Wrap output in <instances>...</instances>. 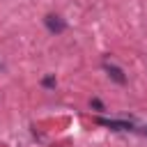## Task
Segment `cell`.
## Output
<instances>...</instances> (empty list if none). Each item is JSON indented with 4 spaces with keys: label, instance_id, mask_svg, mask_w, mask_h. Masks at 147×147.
I'll list each match as a JSON object with an SVG mask.
<instances>
[{
    "label": "cell",
    "instance_id": "1",
    "mask_svg": "<svg viewBox=\"0 0 147 147\" xmlns=\"http://www.w3.org/2000/svg\"><path fill=\"white\" fill-rule=\"evenodd\" d=\"M96 124L108 126V129H115V131H133V124H131V122H124V119H106V117H96Z\"/></svg>",
    "mask_w": 147,
    "mask_h": 147
},
{
    "label": "cell",
    "instance_id": "2",
    "mask_svg": "<svg viewBox=\"0 0 147 147\" xmlns=\"http://www.w3.org/2000/svg\"><path fill=\"white\" fill-rule=\"evenodd\" d=\"M44 23H46V28H48L51 32H64V28H67V23H64L60 16H55V14H48V16L44 18Z\"/></svg>",
    "mask_w": 147,
    "mask_h": 147
},
{
    "label": "cell",
    "instance_id": "3",
    "mask_svg": "<svg viewBox=\"0 0 147 147\" xmlns=\"http://www.w3.org/2000/svg\"><path fill=\"white\" fill-rule=\"evenodd\" d=\"M103 69L108 71V76H110L115 83H119V85H124V83H126V76H124V71H122L119 67H115V64H108V62H106V64H103Z\"/></svg>",
    "mask_w": 147,
    "mask_h": 147
},
{
    "label": "cell",
    "instance_id": "4",
    "mask_svg": "<svg viewBox=\"0 0 147 147\" xmlns=\"http://www.w3.org/2000/svg\"><path fill=\"white\" fill-rule=\"evenodd\" d=\"M44 85H46V87H53V85H55V78H53V76L44 78Z\"/></svg>",
    "mask_w": 147,
    "mask_h": 147
},
{
    "label": "cell",
    "instance_id": "5",
    "mask_svg": "<svg viewBox=\"0 0 147 147\" xmlns=\"http://www.w3.org/2000/svg\"><path fill=\"white\" fill-rule=\"evenodd\" d=\"M92 106H94V108H96V110H103V103H101V101H99V99H92Z\"/></svg>",
    "mask_w": 147,
    "mask_h": 147
},
{
    "label": "cell",
    "instance_id": "6",
    "mask_svg": "<svg viewBox=\"0 0 147 147\" xmlns=\"http://www.w3.org/2000/svg\"><path fill=\"white\" fill-rule=\"evenodd\" d=\"M0 69H2V64H0Z\"/></svg>",
    "mask_w": 147,
    "mask_h": 147
}]
</instances>
